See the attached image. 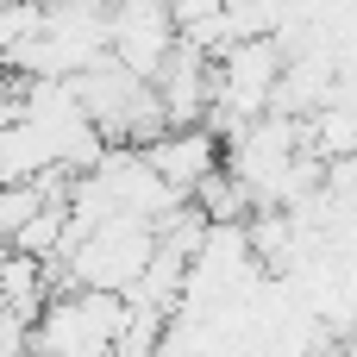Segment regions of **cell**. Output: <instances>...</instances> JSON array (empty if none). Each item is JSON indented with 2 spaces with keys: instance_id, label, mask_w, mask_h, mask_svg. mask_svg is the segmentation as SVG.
<instances>
[{
  "instance_id": "obj_1",
  "label": "cell",
  "mask_w": 357,
  "mask_h": 357,
  "mask_svg": "<svg viewBox=\"0 0 357 357\" xmlns=\"http://www.w3.org/2000/svg\"><path fill=\"white\" fill-rule=\"evenodd\" d=\"M119 314H126V301H119V295H94V289H56V295L38 307L31 351H38V357H107Z\"/></svg>"
},
{
  "instance_id": "obj_3",
  "label": "cell",
  "mask_w": 357,
  "mask_h": 357,
  "mask_svg": "<svg viewBox=\"0 0 357 357\" xmlns=\"http://www.w3.org/2000/svg\"><path fill=\"white\" fill-rule=\"evenodd\" d=\"M44 201H63V176H38V182H0V251L19 238V226L44 207Z\"/></svg>"
},
{
  "instance_id": "obj_2",
  "label": "cell",
  "mask_w": 357,
  "mask_h": 357,
  "mask_svg": "<svg viewBox=\"0 0 357 357\" xmlns=\"http://www.w3.org/2000/svg\"><path fill=\"white\" fill-rule=\"evenodd\" d=\"M138 157H144V169L169 188V195H195V182H207L213 169H220V138L207 132V126H169V132H157L151 144H138Z\"/></svg>"
}]
</instances>
